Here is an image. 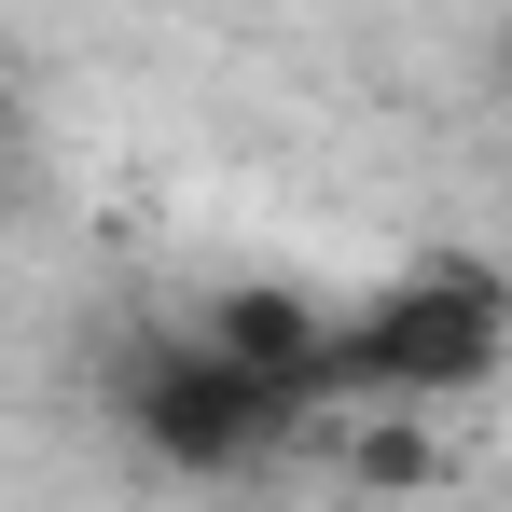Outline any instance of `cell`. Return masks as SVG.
<instances>
[{
  "label": "cell",
  "instance_id": "obj_1",
  "mask_svg": "<svg viewBox=\"0 0 512 512\" xmlns=\"http://www.w3.org/2000/svg\"><path fill=\"white\" fill-rule=\"evenodd\" d=\"M499 360H512V277L485 250H429L333 319V402H471L499 388Z\"/></svg>",
  "mask_w": 512,
  "mask_h": 512
},
{
  "label": "cell",
  "instance_id": "obj_2",
  "mask_svg": "<svg viewBox=\"0 0 512 512\" xmlns=\"http://www.w3.org/2000/svg\"><path fill=\"white\" fill-rule=\"evenodd\" d=\"M111 416H125V443H139L153 471H180V485H222V471L277 457V443L305 429V402H291V388H263V374H236L208 333H153L139 360H125Z\"/></svg>",
  "mask_w": 512,
  "mask_h": 512
},
{
  "label": "cell",
  "instance_id": "obj_3",
  "mask_svg": "<svg viewBox=\"0 0 512 512\" xmlns=\"http://www.w3.org/2000/svg\"><path fill=\"white\" fill-rule=\"evenodd\" d=\"M208 346L263 374V388H291L305 416H333V305L319 291H291V277H236V291H208Z\"/></svg>",
  "mask_w": 512,
  "mask_h": 512
},
{
  "label": "cell",
  "instance_id": "obj_4",
  "mask_svg": "<svg viewBox=\"0 0 512 512\" xmlns=\"http://www.w3.org/2000/svg\"><path fill=\"white\" fill-rule=\"evenodd\" d=\"M346 485L360 499H429L443 485V416L429 402H360L346 416Z\"/></svg>",
  "mask_w": 512,
  "mask_h": 512
},
{
  "label": "cell",
  "instance_id": "obj_5",
  "mask_svg": "<svg viewBox=\"0 0 512 512\" xmlns=\"http://www.w3.org/2000/svg\"><path fill=\"white\" fill-rule=\"evenodd\" d=\"M0 208H14V84H0Z\"/></svg>",
  "mask_w": 512,
  "mask_h": 512
}]
</instances>
